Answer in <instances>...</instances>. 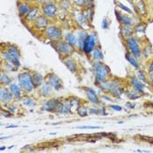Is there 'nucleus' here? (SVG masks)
Returning <instances> with one entry per match:
<instances>
[{
  "label": "nucleus",
  "mask_w": 153,
  "mask_h": 153,
  "mask_svg": "<svg viewBox=\"0 0 153 153\" xmlns=\"http://www.w3.org/2000/svg\"><path fill=\"white\" fill-rule=\"evenodd\" d=\"M94 70H95V77L99 81H103L109 74V68L100 62H97L94 65Z\"/></svg>",
  "instance_id": "f257e3e1"
},
{
  "label": "nucleus",
  "mask_w": 153,
  "mask_h": 153,
  "mask_svg": "<svg viewBox=\"0 0 153 153\" xmlns=\"http://www.w3.org/2000/svg\"><path fill=\"white\" fill-rule=\"evenodd\" d=\"M19 83L21 87L24 88L26 91L31 92L34 87V84L33 81V78L28 73H22L18 76Z\"/></svg>",
  "instance_id": "f03ea898"
},
{
  "label": "nucleus",
  "mask_w": 153,
  "mask_h": 153,
  "mask_svg": "<svg viewBox=\"0 0 153 153\" xmlns=\"http://www.w3.org/2000/svg\"><path fill=\"white\" fill-rule=\"evenodd\" d=\"M102 89H106L109 92L112 93L115 96H118L120 93H122V88L120 87V84L116 80H113L110 82H104L100 85Z\"/></svg>",
  "instance_id": "7ed1b4c3"
},
{
  "label": "nucleus",
  "mask_w": 153,
  "mask_h": 153,
  "mask_svg": "<svg viewBox=\"0 0 153 153\" xmlns=\"http://www.w3.org/2000/svg\"><path fill=\"white\" fill-rule=\"evenodd\" d=\"M95 37L93 35H88V36H87L85 41H84L83 51L86 52L87 53H90V52L93 51L94 47H95Z\"/></svg>",
  "instance_id": "20e7f679"
},
{
  "label": "nucleus",
  "mask_w": 153,
  "mask_h": 153,
  "mask_svg": "<svg viewBox=\"0 0 153 153\" xmlns=\"http://www.w3.org/2000/svg\"><path fill=\"white\" fill-rule=\"evenodd\" d=\"M128 46H129V48L130 49V51L132 52L134 55L137 58L141 56V52H140V49H139V46L137 45V42L135 38H130L128 39Z\"/></svg>",
  "instance_id": "39448f33"
},
{
  "label": "nucleus",
  "mask_w": 153,
  "mask_h": 153,
  "mask_svg": "<svg viewBox=\"0 0 153 153\" xmlns=\"http://www.w3.org/2000/svg\"><path fill=\"white\" fill-rule=\"evenodd\" d=\"M46 35L52 39H58L61 37V31L54 26H49L46 30Z\"/></svg>",
  "instance_id": "423d86ee"
},
{
  "label": "nucleus",
  "mask_w": 153,
  "mask_h": 153,
  "mask_svg": "<svg viewBox=\"0 0 153 153\" xmlns=\"http://www.w3.org/2000/svg\"><path fill=\"white\" fill-rule=\"evenodd\" d=\"M48 82L49 84L53 87L56 90L60 89L62 87V81L60 78H59L57 75H55L54 74H52L49 75V78H48Z\"/></svg>",
  "instance_id": "0eeeda50"
},
{
  "label": "nucleus",
  "mask_w": 153,
  "mask_h": 153,
  "mask_svg": "<svg viewBox=\"0 0 153 153\" xmlns=\"http://www.w3.org/2000/svg\"><path fill=\"white\" fill-rule=\"evenodd\" d=\"M60 101L59 100H55V99H52V100L48 101L43 107V109L46 110V111L50 112V111H54L57 110L59 105H60Z\"/></svg>",
  "instance_id": "6e6552de"
},
{
  "label": "nucleus",
  "mask_w": 153,
  "mask_h": 153,
  "mask_svg": "<svg viewBox=\"0 0 153 153\" xmlns=\"http://www.w3.org/2000/svg\"><path fill=\"white\" fill-rule=\"evenodd\" d=\"M70 46L71 45H69L68 43H66V42H58L55 46L60 53L66 54V53H69L71 51V46Z\"/></svg>",
  "instance_id": "1a4fd4ad"
},
{
  "label": "nucleus",
  "mask_w": 153,
  "mask_h": 153,
  "mask_svg": "<svg viewBox=\"0 0 153 153\" xmlns=\"http://www.w3.org/2000/svg\"><path fill=\"white\" fill-rule=\"evenodd\" d=\"M71 102L65 101V102L60 103L58 109H57V111L59 113H69L71 111Z\"/></svg>",
  "instance_id": "9d476101"
},
{
  "label": "nucleus",
  "mask_w": 153,
  "mask_h": 153,
  "mask_svg": "<svg viewBox=\"0 0 153 153\" xmlns=\"http://www.w3.org/2000/svg\"><path fill=\"white\" fill-rule=\"evenodd\" d=\"M44 14L47 17H50V18H53L55 15V12H56V6L54 4H48L47 5H46L43 9Z\"/></svg>",
  "instance_id": "9b49d317"
},
{
  "label": "nucleus",
  "mask_w": 153,
  "mask_h": 153,
  "mask_svg": "<svg viewBox=\"0 0 153 153\" xmlns=\"http://www.w3.org/2000/svg\"><path fill=\"white\" fill-rule=\"evenodd\" d=\"M85 89H86V94H87V98H88V100L91 102H93V103H98L99 100H98V97H97L96 94H95V92L94 91L93 89H91V88H85Z\"/></svg>",
  "instance_id": "f8f14e48"
},
{
  "label": "nucleus",
  "mask_w": 153,
  "mask_h": 153,
  "mask_svg": "<svg viewBox=\"0 0 153 153\" xmlns=\"http://www.w3.org/2000/svg\"><path fill=\"white\" fill-rule=\"evenodd\" d=\"M3 55H4V58L7 61H9L10 63L12 64L13 66H16V67H19L20 66V63H19V61H18V59H16L13 56H11L8 52L7 53H3Z\"/></svg>",
  "instance_id": "ddd939ff"
},
{
  "label": "nucleus",
  "mask_w": 153,
  "mask_h": 153,
  "mask_svg": "<svg viewBox=\"0 0 153 153\" xmlns=\"http://www.w3.org/2000/svg\"><path fill=\"white\" fill-rule=\"evenodd\" d=\"M0 96H1V101L2 102H9L11 100V94L8 91L6 88H2L0 92Z\"/></svg>",
  "instance_id": "4468645a"
},
{
  "label": "nucleus",
  "mask_w": 153,
  "mask_h": 153,
  "mask_svg": "<svg viewBox=\"0 0 153 153\" xmlns=\"http://www.w3.org/2000/svg\"><path fill=\"white\" fill-rule=\"evenodd\" d=\"M131 83H132V85H133L139 92H142V93L144 92V84H142V82H141L140 80H137L136 77H132V78H131Z\"/></svg>",
  "instance_id": "2eb2a0df"
},
{
  "label": "nucleus",
  "mask_w": 153,
  "mask_h": 153,
  "mask_svg": "<svg viewBox=\"0 0 153 153\" xmlns=\"http://www.w3.org/2000/svg\"><path fill=\"white\" fill-rule=\"evenodd\" d=\"M64 63L65 65L68 67V68L70 70L71 72H75L76 71V65H75V62L74 61L71 59H67V60H64Z\"/></svg>",
  "instance_id": "dca6fc26"
},
{
  "label": "nucleus",
  "mask_w": 153,
  "mask_h": 153,
  "mask_svg": "<svg viewBox=\"0 0 153 153\" xmlns=\"http://www.w3.org/2000/svg\"><path fill=\"white\" fill-rule=\"evenodd\" d=\"M35 25L38 28L46 27V25H47V21L44 17H38L37 19H35Z\"/></svg>",
  "instance_id": "f3484780"
},
{
  "label": "nucleus",
  "mask_w": 153,
  "mask_h": 153,
  "mask_svg": "<svg viewBox=\"0 0 153 153\" xmlns=\"http://www.w3.org/2000/svg\"><path fill=\"white\" fill-rule=\"evenodd\" d=\"M18 11H19L20 15L22 16H25V15H28V13L30 12V7L28 4H21L18 6Z\"/></svg>",
  "instance_id": "a211bd4d"
},
{
  "label": "nucleus",
  "mask_w": 153,
  "mask_h": 153,
  "mask_svg": "<svg viewBox=\"0 0 153 153\" xmlns=\"http://www.w3.org/2000/svg\"><path fill=\"white\" fill-rule=\"evenodd\" d=\"M8 53H10V54L11 55V56H13L14 58H16V59H19V57H20V53H19V52L18 51V49H17L15 46H10L9 47H8Z\"/></svg>",
  "instance_id": "6ab92c4d"
},
{
  "label": "nucleus",
  "mask_w": 153,
  "mask_h": 153,
  "mask_svg": "<svg viewBox=\"0 0 153 153\" xmlns=\"http://www.w3.org/2000/svg\"><path fill=\"white\" fill-rule=\"evenodd\" d=\"M42 80H43L42 75L38 73H35L34 75H33V84H34V87L41 85Z\"/></svg>",
  "instance_id": "aec40b11"
},
{
  "label": "nucleus",
  "mask_w": 153,
  "mask_h": 153,
  "mask_svg": "<svg viewBox=\"0 0 153 153\" xmlns=\"http://www.w3.org/2000/svg\"><path fill=\"white\" fill-rule=\"evenodd\" d=\"M10 89L11 91V94L15 96H19L21 95V90H20V87H18L16 84H11V87H10Z\"/></svg>",
  "instance_id": "412c9836"
},
{
  "label": "nucleus",
  "mask_w": 153,
  "mask_h": 153,
  "mask_svg": "<svg viewBox=\"0 0 153 153\" xmlns=\"http://www.w3.org/2000/svg\"><path fill=\"white\" fill-rule=\"evenodd\" d=\"M67 40H68V43L71 46H75L77 44V38L75 35H73L72 33H68L67 34V37H66Z\"/></svg>",
  "instance_id": "4be33fe9"
},
{
  "label": "nucleus",
  "mask_w": 153,
  "mask_h": 153,
  "mask_svg": "<svg viewBox=\"0 0 153 153\" xmlns=\"http://www.w3.org/2000/svg\"><path fill=\"white\" fill-rule=\"evenodd\" d=\"M41 93L43 94L44 95H50V93H51V85H50V84H48V83L44 84V85L42 86Z\"/></svg>",
  "instance_id": "5701e85b"
},
{
  "label": "nucleus",
  "mask_w": 153,
  "mask_h": 153,
  "mask_svg": "<svg viewBox=\"0 0 153 153\" xmlns=\"http://www.w3.org/2000/svg\"><path fill=\"white\" fill-rule=\"evenodd\" d=\"M126 59L129 60V63L133 66V67H135L136 68H139V64L137 63V61L136 60V59L134 58L133 56H131V55H129L127 53V54H126Z\"/></svg>",
  "instance_id": "b1692460"
},
{
  "label": "nucleus",
  "mask_w": 153,
  "mask_h": 153,
  "mask_svg": "<svg viewBox=\"0 0 153 153\" xmlns=\"http://www.w3.org/2000/svg\"><path fill=\"white\" fill-rule=\"evenodd\" d=\"M0 80H1V83L4 84V85H8V84H10L11 82V79L9 76H7L6 75H4V74L1 75Z\"/></svg>",
  "instance_id": "393cba45"
},
{
  "label": "nucleus",
  "mask_w": 153,
  "mask_h": 153,
  "mask_svg": "<svg viewBox=\"0 0 153 153\" xmlns=\"http://www.w3.org/2000/svg\"><path fill=\"white\" fill-rule=\"evenodd\" d=\"M93 56L95 60H101L103 59V54H102V51L100 49H95L93 52Z\"/></svg>",
  "instance_id": "a878e982"
},
{
  "label": "nucleus",
  "mask_w": 153,
  "mask_h": 153,
  "mask_svg": "<svg viewBox=\"0 0 153 153\" xmlns=\"http://www.w3.org/2000/svg\"><path fill=\"white\" fill-rule=\"evenodd\" d=\"M86 38V33H80V36H79V46H80V48L81 50H83V44H84V41H85Z\"/></svg>",
  "instance_id": "bb28decb"
},
{
  "label": "nucleus",
  "mask_w": 153,
  "mask_h": 153,
  "mask_svg": "<svg viewBox=\"0 0 153 153\" xmlns=\"http://www.w3.org/2000/svg\"><path fill=\"white\" fill-rule=\"evenodd\" d=\"M119 20H120L122 23H123L125 26H129V25H131V23H132L130 18H128L127 16H123V15H122V16L119 18Z\"/></svg>",
  "instance_id": "cd10ccee"
},
{
  "label": "nucleus",
  "mask_w": 153,
  "mask_h": 153,
  "mask_svg": "<svg viewBox=\"0 0 153 153\" xmlns=\"http://www.w3.org/2000/svg\"><path fill=\"white\" fill-rule=\"evenodd\" d=\"M38 10L37 9H33L31 11H30L29 13H28L27 15V18L30 20H34L35 18H37V16H38Z\"/></svg>",
  "instance_id": "c85d7f7f"
},
{
  "label": "nucleus",
  "mask_w": 153,
  "mask_h": 153,
  "mask_svg": "<svg viewBox=\"0 0 153 153\" xmlns=\"http://www.w3.org/2000/svg\"><path fill=\"white\" fill-rule=\"evenodd\" d=\"M122 33L124 36H129V35L131 34V29L129 27H127V26H124V27L122 29Z\"/></svg>",
  "instance_id": "c756f323"
},
{
  "label": "nucleus",
  "mask_w": 153,
  "mask_h": 153,
  "mask_svg": "<svg viewBox=\"0 0 153 153\" xmlns=\"http://www.w3.org/2000/svg\"><path fill=\"white\" fill-rule=\"evenodd\" d=\"M78 113L80 116H86V115H87V110L86 108H80L78 109Z\"/></svg>",
  "instance_id": "7c9ffc66"
},
{
  "label": "nucleus",
  "mask_w": 153,
  "mask_h": 153,
  "mask_svg": "<svg viewBox=\"0 0 153 153\" xmlns=\"http://www.w3.org/2000/svg\"><path fill=\"white\" fill-rule=\"evenodd\" d=\"M24 103L26 104V105H27V106H35L36 102H35L33 100H32V99L27 98L26 100L24 101Z\"/></svg>",
  "instance_id": "2f4dec72"
},
{
  "label": "nucleus",
  "mask_w": 153,
  "mask_h": 153,
  "mask_svg": "<svg viewBox=\"0 0 153 153\" xmlns=\"http://www.w3.org/2000/svg\"><path fill=\"white\" fill-rule=\"evenodd\" d=\"M100 127H92V126H82V127H77V129H99Z\"/></svg>",
  "instance_id": "473e14b6"
},
{
  "label": "nucleus",
  "mask_w": 153,
  "mask_h": 153,
  "mask_svg": "<svg viewBox=\"0 0 153 153\" xmlns=\"http://www.w3.org/2000/svg\"><path fill=\"white\" fill-rule=\"evenodd\" d=\"M118 5L120 6V7L122 8V10H124V11H127V12L131 13V11H130V10H129V8H127V7H126L125 5H123V4H121V3H119V4H118Z\"/></svg>",
  "instance_id": "72a5a7b5"
},
{
  "label": "nucleus",
  "mask_w": 153,
  "mask_h": 153,
  "mask_svg": "<svg viewBox=\"0 0 153 153\" xmlns=\"http://www.w3.org/2000/svg\"><path fill=\"white\" fill-rule=\"evenodd\" d=\"M137 74H138V76H139V79L142 80H144V81H146V79L144 78V75L142 73L141 71H138L137 72Z\"/></svg>",
  "instance_id": "f704fd0d"
},
{
  "label": "nucleus",
  "mask_w": 153,
  "mask_h": 153,
  "mask_svg": "<svg viewBox=\"0 0 153 153\" xmlns=\"http://www.w3.org/2000/svg\"><path fill=\"white\" fill-rule=\"evenodd\" d=\"M109 27V24H108V21L106 18H104L103 21H102V28H104V29H107V28Z\"/></svg>",
  "instance_id": "c9c22d12"
},
{
  "label": "nucleus",
  "mask_w": 153,
  "mask_h": 153,
  "mask_svg": "<svg viewBox=\"0 0 153 153\" xmlns=\"http://www.w3.org/2000/svg\"><path fill=\"white\" fill-rule=\"evenodd\" d=\"M110 108H112V109L116 110V111H120V110H122V108L118 105H112V106H110Z\"/></svg>",
  "instance_id": "e433bc0d"
},
{
  "label": "nucleus",
  "mask_w": 153,
  "mask_h": 153,
  "mask_svg": "<svg viewBox=\"0 0 153 153\" xmlns=\"http://www.w3.org/2000/svg\"><path fill=\"white\" fill-rule=\"evenodd\" d=\"M136 29H137V31L144 32V26H142V25H140V26H137V27H136Z\"/></svg>",
  "instance_id": "4c0bfd02"
},
{
  "label": "nucleus",
  "mask_w": 153,
  "mask_h": 153,
  "mask_svg": "<svg viewBox=\"0 0 153 153\" xmlns=\"http://www.w3.org/2000/svg\"><path fill=\"white\" fill-rule=\"evenodd\" d=\"M75 3L79 5H82L85 3V0H75Z\"/></svg>",
  "instance_id": "58836bf2"
},
{
  "label": "nucleus",
  "mask_w": 153,
  "mask_h": 153,
  "mask_svg": "<svg viewBox=\"0 0 153 153\" xmlns=\"http://www.w3.org/2000/svg\"><path fill=\"white\" fill-rule=\"evenodd\" d=\"M53 0H39V2L42 4H48V3H51Z\"/></svg>",
  "instance_id": "ea45409f"
},
{
  "label": "nucleus",
  "mask_w": 153,
  "mask_h": 153,
  "mask_svg": "<svg viewBox=\"0 0 153 153\" xmlns=\"http://www.w3.org/2000/svg\"><path fill=\"white\" fill-rule=\"evenodd\" d=\"M152 71H153V62L151 64V66L149 67V72H151V73Z\"/></svg>",
  "instance_id": "a19ab883"
},
{
  "label": "nucleus",
  "mask_w": 153,
  "mask_h": 153,
  "mask_svg": "<svg viewBox=\"0 0 153 153\" xmlns=\"http://www.w3.org/2000/svg\"><path fill=\"white\" fill-rule=\"evenodd\" d=\"M151 80L153 81V74H151Z\"/></svg>",
  "instance_id": "79ce46f5"
}]
</instances>
